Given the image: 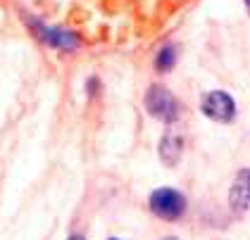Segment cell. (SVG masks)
<instances>
[{"instance_id": "obj_5", "label": "cell", "mask_w": 250, "mask_h": 240, "mask_svg": "<svg viewBox=\"0 0 250 240\" xmlns=\"http://www.w3.org/2000/svg\"><path fill=\"white\" fill-rule=\"evenodd\" d=\"M181 150H184V138L179 131H167L162 143H160V157L167 166H174L181 160Z\"/></svg>"}, {"instance_id": "obj_10", "label": "cell", "mask_w": 250, "mask_h": 240, "mask_svg": "<svg viewBox=\"0 0 250 240\" xmlns=\"http://www.w3.org/2000/svg\"><path fill=\"white\" fill-rule=\"evenodd\" d=\"M110 240H117V238H110Z\"/></svg>"}, {"instance_id": "obj_3", "label": "cell", "mask_w": 250, "mask_h": 240, "mask_svg": "<svg viewBox=\"0 0 250 240\" xmlns=\"http://www.w3.org/2000/svg\"><path fill=\"white\" fill-rule=\"evenodd\" d=\"M203 114L214 119V121L227 124V121H231L236 117V100L224 91H212L203 100Z\"/></svg>"}, {"instance_id": "obj_9", "label": "cell", "mask_w": 250, "mask_h": 240, "mask_svg": "<svg viewBox=\"0 0 250 240\" xmlns=\"http://www.w3.org/2000/svg\"><path fill=\"white\" fill-rule=\"evenodd\" d=\"M165 240H179V238H165Z\"/></svg>"}, {"instance_id": "obj_7", "label": "cell", "mask_w": 250, "mask_h": 240, "mask_svg": "<svg viewBox=\"0 0 250 240\" xmlns=\"http://www.w3.org/2000/svg\"><path fill=\"white\" fill-rule=\"evenodd\" d=\"M174 62H176V50H174L172 45H167V48H162L160 50V55H157V69L160 72H167V69H172Z\"/></svg>"}, {"instance_id": "obj_4", "label": "cell", "mask_w": 250, "mask_h": 240, "mask_svg": "<svg viewBox=\"0 0 250 240\" xmlns=\"http://www.w3.org/2000/svg\"><path fill=\"white\" fill-rule=\"evenodd\" d=\"M229 204L231 209L238 214V217H246L250 204V193H248V171L243 169L238 176H236V183L231 185L229 190Z\"/></svg>"}, {"instance_id": "obj_2", "label": "cell", "mask_w": 250, "mask_h": 240, "mask_svg": "<svg viewBox=\"0 0 250 240\" xmlns=\"http://www.w3.org/2000/svg\"><path fill=\"white\" fill-rule=\"evenodd\" d=\"M146 107L148 112L162 119V121H174L179 117V102L174 100V95L162 86H153L146 95Z\"/></svg>"}, {"instance_id": "obj_1", "label": "cell", "mask_w": 250, "mask_h": 240, "mask_svg": "<svg viewBox=\"0 0 250 240\" xmlns=\"http://www.w3.org/2000/svg\"><path fill=\"white\" fill-rule=\"evenodd\" d=\"M150 209L165 221H176L186 212V198L174 188H157L150 195Z\"/></svg>"}, {"instance_id": "obj_6", "label": "cell", "mask_w": 250, "mask_h": 240, "mask_svg": "<svg viewBox=\"0 0 250 240\" xmlns=\"http://www.w3.org/2000/svg\"><path fill=\"white\" fill-rule=\"evenodd\" d=\"M39 36L45 38V40H48L50 45H55V48H62V50L77 48V38L72 36L69 31H58V29H45V26H41Z\"/></svg>"}, {"instance_id": "obj_8", "label": "cell", "mask_w": 250, "mask_h": 240, "mask_svg": "<svg viewBox=\"0 0 250 240\" xmlns=\"http://www.w3.org/2000/svg\"><path fill=\"white\" fill-rule=\"evenodd\" d=\"M69 240H83V238H81V236H72V238H69Z\"/></svg>"}]
</instances>
